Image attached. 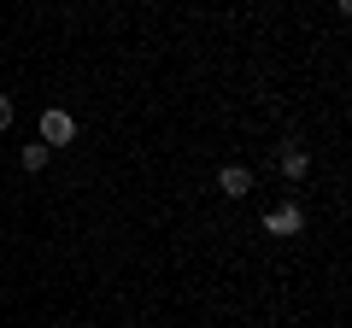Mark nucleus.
I'll return each mask as SVG.
<instances>
[{"mask_svg":"<svg viewBox=\"0 0 352 328\" xmlns=\"http://www.w3.org/2000/svg\"><path fill=\"white\" fill-rule=\"evenodd\" d=\"M300 229H305V211H300L294 200H282V205L264 211V235H270V240H294Z\"/></svg>","mask_w":352,"mask_h":328,"instance_id":"f257e3e1","label":"nucleus"},{"mask_svg":"<svg viewBox=\"0 0 352 328\" xmlns=\"http://www.w3.org/2000/svg\"><path fill=\"white\" fill-rule=\"evenodd\" d=\"M76 141V117L65 112V106H47V112H41V147H71Z\"/></svg>","mask_w":352,"mask_h":328,"instance_id":"f03ea898","label":"nucleus"},{"mask_svg":"<svg viewBox=\"0 0 352 328\" xmlns=\"http://www.w3.org/2000/svg\"><path fill=\"white\" fill-rule=\"evenodd\" d=\"M217 188H223V200H247L252 194V170L247 164H223V170H217Z\"/></svg>","mask_w":352,"mask_h":328,"instance_id":"7ed1b4c3","label":"nucleus"},{"mask_svg":"<svg viewBox=\"0 0 352 328\" xmlns=\"http://www.w3.org/2000/svg\"><path fill=\"white\" fill-rule=\"evenodd\" d=\"M282 176L305 182V176H311V152H305V147H282Z\"/></svg>","mask_w":352,"mask_h":328,"instance_id":"20e7f679","label":"nucleus"},{"mask_svg":"<svg viewBox=\"0 0 352 328\" xmlns=\"http://www.w3.org/2000/svg\"><path fill=\"white\" fill-rule=\"evenodd\" d=\"M18 159H24V170H30V176H36V170H47V159H53V152L41 147V141H30V147L18 152Z\"/></svg>","mask_w":352,"mask_h":328,"instance_id":"39448f33","label":"nucleus"},{"mask_svg":"<svg viewBox=\"0 0 352 328\" xmlns=\"http://www.w3.org/2000/svg\"><path fill=\"white\" fill-rule=\"evenodd\" d=\"M12 117H18V106H12V94H0V129H12Z\"/></svg>","mask_w":352,"mask_h":328,"instance_id":"423d86ee","label":"nucleus"}]
</instances>
